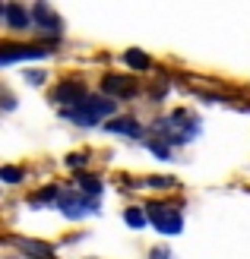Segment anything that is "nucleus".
I'll use <instances>...</instances> for the list:
<instances>
[{"mask_svg": "<svg viewBox=\"0 0 250 259\" xmlns=\"http://www.w3.org/2000/svg\"><path fill=\"white\" fill-rule=\"evenodd\" d=\"M111 114H114V101H108V98H86L83 105H76L70 111V117L92 126V123H98L101 117H111Z\"/></svg>", "mask_w": 250, "mask_h": 259, "instance_id": "1", "label": "nucleus"}, {"mask_svg": "<svg viewBox=\"0 0 250 259\" xmlns=\"http://www.w3.org/2000/svg\"><path fill=\"white\" fill-rule=\"evenodd\" d=\"M149 222L162 231V234H181V228H184V218L177 209H168V205H149Z\"/></svg>", "mask_w": 250, "mask_h": 259, "instance_id": "2", "label": "nucleus"}, {"mask_svg": "<svg viewBox=\"0 0 250 259\" xmlns=\"http://www.w3.org/2000/svg\"><path fill=\"white\" fill-rule=\"evenodd\" d=\"M48 48L42 45H4L0 51V63H13V60H29V57H45Z\"/></svg>", "mask_w": 250, "mask_h": 259, "instance_id": "3", "label": "nucleus"}, {"mask_svg": "<svg viewBox=\"0 0 250 259\" xmlns=\"http://www.w3.org/2000/svg\"><path fill=\"white\" fill-rule=\"evenodd\" d=\"M13 247H19L22 253H29L35 259H54V247H48L42 240H29V237H10Z\"/></svg>", "mask_w": 250, "mask_h": 259, "instance_id": "4", "label": "nucleus"}, {"mask_svg": "<svg viewBox=\"0 0 250 259\" xmlns=\"http://www.w3.org/2000/svg\"><path fill=\"white\" fill-rule=\"evenodd\" d=\"M54 98L63 101V105H83L86 101V92H83V85L76 82V79H67V82H60L54 89Z\"/></svg>", "mask_w": 250, "mask_h": 259, "instance_id": "5", "label": "nucleus"}, {"mask_svg": "<svg viewBox=\"0 0 250 259\" xmlns=\"http://www.w3.org/2000/svg\"><path fill=\"white\" fill-rule=\"evenodd\" d=\"M4 16H7L10 29H29V25H32V13L25 10V7H19V4H7L4 7Z\"/></svg>", "mask_w": 250, "mask_h": 259, "instance_id": "6", "label": "nucleus"}, {"mask_svg": "<svg viewBox=\"0 0 250 259\" xmlns=\"http://www.w3.org/2000/svg\"><path fill=\"white\" fill-rule=\"evenodd\" d=\"M101 89L108 95H130L133 92V82L127 79V76H104L101 79Z\"/></svg>", "mask_w": 250, "mask_h": 259, "instance_id": "7", "label": "nucleus"}, {"mask_svg": "<svg viewBox=\"0 0 250 259\" xmlns=\"http://www.w3.org/2000/svg\"><path fill=\"white\" fill-rule=\"evenodd\" d=\"M32 19H38L45 25V29H60V19L54 16V10H48V4H35V10H32Z\"/></svg>", "mask_w": 250, "mask_h": 259, "instance_id": "8", "label": "nucleus"}, {"mask_svg": "<svg viewBox=\"0 0 250 259\" xmlns=\"http://www.w3.org/2000/svg\"><path fill=\"white\" fill-rule=\"evenodd\" d=\"M108 130H111V133H121V136H139V133H142L139 123H136L133 117H117V120L108 123Z\"/></svg>", "mask_w": 250, "mask_h": 259, "instance_id": "9", "label": "nucleus"}, {"mask_svg": "<svg viewBox=\"0 0 250 259\" xmlns=\"http://www.w3.org/2000/svg\"><path fill=\"white\" fill-rule=\"evenodd\" d=\"M124 63H127L130 70H149V57L142 54V51H136V48L124 51Z\"/></svg>", "mask_w": 250, "mask_h": 259, "instance_id": "10", "label": "nucleus"}, {"mask_svg": "<svg viewBox=\"0 0 250 259\" xmlns=\"http://www.w3.org/2000/svg\"><path fill=\"white\" fill-rule=\"evenodd\" d=\"M0 177H4L7 184H19V180L25 177V171L16 167V164H4V167H0Z\"/></svg>", "mask_w": 250, "mask_h": 259, "instance_id": "11", "label": "nucleus"}, {"mask_svg": "<svg viewBox=\"0 0 250 259\" xmlns=\"http://www.w3.org/2000/svg\"><path fill=\"white\" fill-rule=\"evenodd\" d=\"M124 222H127L130 228H142V225H146V215H142L139 209H127V212H124Z\"/></svg>", "mask_w": 250, "mask_h": 259, "instance_id": "12", "label": "nucleus"}, {"mask_svg": "<svg viewBox=\"0 0 250 259\" xmlns=\"http://www.w3.org/2000/svg\"><path fill=\"white\" fill-rule=\"evenodd\" d=\"M80 187L89 193V196H95V193H101V180H95V177H89V174H83L80 177Z\"/></svg>", "mask_w": 250, "mask_h": 259, "instance_id": "13", "label": "nucleus"}, {"mask_svg": "<svg viewBox=\"0 0 250 259\" xmlns=\"http://www.w3.org/2000/svg\"><path fill=\"white\" fill-rule=\"evenodd\" d=\"M54 196H57V190H54V187H45V190H38L35 196H32V202H38V205H42L45 199H54Z\"/></svg>", "mask_w": 250, "mask_h": 259, "instance_id": "14", "label": "nucleus"}, {"mask_svg": "<svg viewBox=\"0 0 250 259\" xmlns=\"http://www.w3.org/2000/svg\"><path fill=\"white\" fill-rule=\"evenodd\" d=\"M146 184L149 187H174V180H171V177H149Z\"/></svg>", "mask_w": 250, "mask_h": 259, "instance_id": "15", "label": "nucleus"}, {"mask_svg": "<svg viewBox=\"0 0 250 259\" xmlns=\"http://www.w3.org/2000/svg\"><path fill=\"white\" fill-rule=\"evenodd\" d=\"M86 161V155H70V158H67V164L70 167H76V164H83Z\"/></svg>", "mask_w": 250, "mask_h": 259, "instance_id": "16", "label": "nucleus"}, {"mask_svg": "<svg viewBox=\"0 0 250 259\" xmlns=\"http://www.w3.org/2000/svg\"><path fill=\"white\" fill-rule=\"evenodd\" d=\"M149 259H171V256H168V250H152Z\"/></svg>", "mask_w": 250, "mask_h": 259, "instance_id": "17", "label": "nucleus"}]
</instances>
